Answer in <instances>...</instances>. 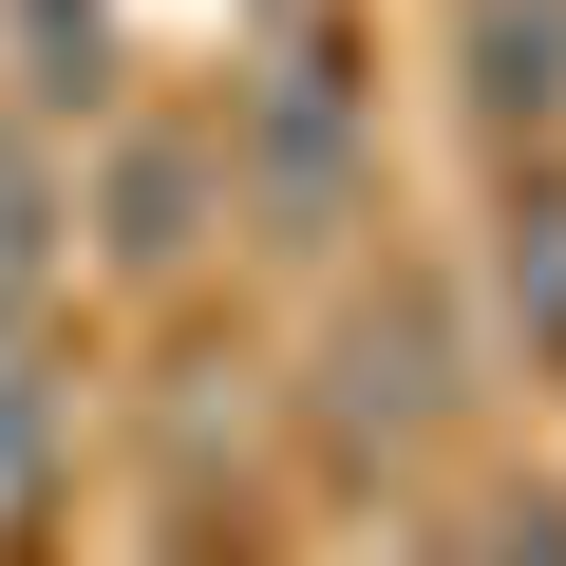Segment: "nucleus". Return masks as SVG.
I'll return each mask as SVG.
<instances>
[{"label":"nucleus","instance_id":"f257e3e1","mask_svg":"<svg viewBox=\"0 0 566 566\" xmlns=\"http://www.w3.org/2000/svg\"><path fill=\"white\" fill-rule=\"evenodd\" d=\"M359 170H378V151H359V76H340V39H283L264 95H245V170H227V189H245L283 245H340V227H359Z\"/></svg>","mask_w":566,"mask_h":566},{"label":"nucleus","instance_id":"f03ea898","mask_svg":"<svg viewBox=\"0 0 566 566\" xmlns=\"http://www.w3.org/2000/svg\"><path fill=\"white\" fill-rule=\"evenodd\" d=\"M434 416H453V303H434V283L340 303V340H322V434H340V453H416Z\"/></svg>","mask_w":566,"mask_h":566},{"label":"nucleus","instance_id":"7ed1b4c3","mask_svg":"<svg viewBox=\"0 0 566 566\" xmlns=\"http://www.w3.org/2000/svg\"><path fill=\"white\" fill-rule=\"evenodd\" d=\"M434 39H453V114L491 151L566 133V0H434Z\"/></svg>","mask_w":566,"mask_h":566},{"label":"nucleus","instance_id":"20e7f679","mask_svg":"<svg viewBox=\"0 0 566 566\" xmlns=\"http://www.w3.org/2000/svg\"><path fill=\"white\" fill-rule=\"evenodd\" d=\"M491 303H510V340L566 378V170H510V208H491Z\"/></svg>","mask_w":566,"mask_h":566},{"label":"nucleus","instance_id":"39448f33","mask_svg":"<svg viewBox=\"0 0 566 566\" xmlns=\"http://www.w3.org/2000/svg\"><path fill=\"white\" fill-rule=\"evenodd\" d=\"M208 189H227V151H189V133H133V151H114V189H95V208H114V264H170Z\"/></svg>","mask_w":566,"mask_h":566},{"label":"nucleus","instance_id":"423d86ee","mask_svg":"<svg viewBox=\"0 0 566 566\" xmlns=\"http://www.w3.org/2000/svg\"><path fill=\"white\" fill-rule=\"evenodd\" d=\"M57 227H76L57 151H39V133H0V340L39 322V283H57Z\"/></svg>","mask_w":566,"mask_h":566},{"label":"nucleus","instance_id":"0eeeda50","mask_svg":"<svg viewBox=\"0 0 566 566\" xmlns=\"http://www.w3.org/2000/svg\"><path fill=\"white\" fill-rule=\"evenodd\" d=\"M39 472H57V397H39V359L0 340V528L39 510Z\"/></svg>","mask_w":566,"mask_h":566},{"label":"nucleus","instance_id":"6e6552de","mask_svg":"<svg viewBox=\"0 0 566 566\" xmlns=\"http://www.w3.org/2000/svg\"><path fill=\"white\" fill-rule=\"evenodd\" d=\"M472 566H566V510H491V528H472Z\"/></svg>","mask_w":566,"mask_h":566}]
</instances>
